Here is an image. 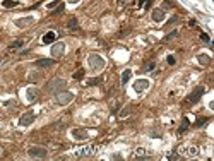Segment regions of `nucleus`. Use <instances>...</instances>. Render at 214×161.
I'll return each instance as SVG.
<instances>
[{
    "instance_id": "nucleus-1",
    "label": "nucleus",
    "mask_w": 214,
    "mask_h": 161,
    "mask_svg": "<svg viewBox=\"0 0 214 161\" xmlns=\"http://www.w3.org/2000/svg\"><path fill=\"white\" fill-rule=\"evenodd\" d=\"M87 65H89V69L93 72H99V70H103L105 69V60L101 58V55H96V53H93V55L87 57Z\"/></svg>"
},
{
    "instance_id": "nucleus-2",
    "label": "nucleus",
    "mask_w": 214,
    "mask_h": 161,
    "mask_svg": "<svg viewBox=\"0 0 214 161\" xmlns=\"http://www.w3.org/2000/svg\"><path fill=\"white\" fill-rule=\"evenodd\" d=\"M67 86V82L64 79H53L51 82H48L46 84V91L48 93H51V94H57L58 91H64Z\"/></svg>"
},
{
    "instance_id": "nucleus-3",
    "label": "nucleus",
    "mask_w": 214,
    "mask_h": 161,
    "mask_svg": "<svg viewBox=\"0 0 214 161\" xmlns=\"http://www.w3.org/2000/svg\"><path fill=\"white\" fill-rule=\"evenodd\" d=\"M72 99H74V94L70 91H58L57 94H55V101H57L58 105H69Z\"/></svg>"
},
{
    "instance_id": "nucleus-4",
    "label": "nucleus",
    "mask_w": 214,
    "mask_h": 161,
    "mask_svg": "<svg viewBox=\"0 0 214 161\" xmlns=\"http://www.w3.org/2000/svg\"><path fill=\"white\" fill-rule=\"evenodd\" d=\"M96 149H98L96 146H84V147L75 151V156L77 158H89V156H93V154L96 153Z\"/></svg>"
},
{
    "instance_id": "nucleus-5",
    "label": "nucleus",
    "mask_w": 214,
    "mask_h": 161,
    "mask_svg": "<svg viewBox=\"0 0 214 161\" xmlns=\"http://www.w3.org/2000/svg\"><path fill=\"white\" fill-rule=\"evenodd\" d=\"M204 91H206V89L202 88V86L195 88L194 91H192V93H190V96L187 98V103H189V105H194V103H197L199 99H200V96L204 94Z\"/></svg>"
},
{
    "instance_id": "nucleus-6",
    "label": "nucleus",
    "mask_w": 214,
    "mask_h": 161,
    "mask_svg": "<svg viewBox=\"0 0 214 161\" xmlns=\"http://www.w3.org/2000/svg\"><path fill=\"white\" fill-rule=\"evenodd\" d=\"M29 156L31 158H40V160H45L46 156H48V151L45 149V147H36V146H33V147H29Z\"/></svg>"
},
{
    "instance_id": "nucleus-7",
    "label": "nucleus",
    "mask_w": 214,
    "mask_h": 161,
    "mask_svg": "<svg viewBox=\"0 0 214 161\" xmlns=\"http://www.w3.org/2000/svg\"><path fill=\"white\" fill-rule=\"evenodd\" d=\"M34 120V113L33 112H26L21 115V118H19V125H22V127H27V125H31Z\"/></svg>"
},
{
    "instance_id": "nucleus-8",
    "label": "nucleus",
    "mask_w": 214,
    "mask_h": 161,
    "mask_svg": "<svg viewBox=\"0 0 214 161\" xmlns=\"http://www.w3.org/2000/svg\"><path fill=\"white\" fill-rule=\"evenodd\" d=\"M64 53H65V45H64L62 41H58V43H55V45L51 46V55L53 57L58 58V57H62Z\"/></svg>"
},
{
    "instance_id": "nucleus-9",
    "label": "nucleus",
    "mask_w": 214,
    "mask_h": 161,
    "mask_svg": "<svg viewBox=\"0 0 214 161\" xmlns=\"http://www.w3.org/2000/svg\"><path fill=\"white\" fill-rule=\"evenodd\" d=\"M149 88V80L147 79H137L134 82V89L137 91V93H142V91H146Z\"/></svg>"
},
{
    "instance_id": "nucleus-10",
    "label": "nucleus",
    "mask_w": 214,
    "mask_h": 161,
    "mask_svg": "<svg viewBox=\"0 0 214 161\" xmlns=\"http://www.w3.org/2000/svg\"><path fill=\"white\" fill-rule=\"evenodd\" d=\"M34 22V19L31 16L29 17H21V19H16L14 21V24L17 26V28H27V26H31Z\"/></svg>"
},
{
    "instance_id": "nucleus-11",
    "label": "nucleus",
    "mask_w": 214,
    "mask_h": 161,
    "mask_svg": "<svg viewBox=\"0 0 214 161\" xmlns=\"http://www.w3.org/2000/svg\"><path fill=\"white\" fill-rule=\"evenodd\" d=\"M51 65H55V60H51V58H41V60L34 62L36 69H46V67H51Z\"/></svg>"
},
{
    "instance_id": "nucleus-12",
    "label": "nucleus",
    "mask_w": 214,
    "mask_h": 161,
    "mask_svg": "<svg viewBox=\"0 0 214 161\" xmlns=\"http://www.w3.org/2000/svg\"><path fill=\"white\" fill-rule=\"evenodd\" d=\"M72 137H74L75 141H84V139H87V130L74 129V130H72Z\"/></svg>"
},
{
    "instance_id": "nucleus-13",
    "label": "nucleus",
    "mask_w": 214,
    "mask_h": 161,
    "mask_svg": "<svg viewBox=\"0 0 214 161\" xmlns=\"http://www.w3.org/2000/svg\"><path fill=\"white\" fill-rule=\"evenodd\" d=\"M153 21H156V22H161V21H165V12H163L161 9H156V10H153Z\"/></svg>"
},
{
    "instance_id": "nucleus-14",
    "label": "nucleus",
    "mask_w": 214,
    "mask_h": 161,
    "mask_svg": "<svg viewBox=\"0 0 214 161\" xmlns=\"http://www.w3.org/2000/svg\"><path fill=\"white\" fill-rule=\"evenodd\" d=\"M132 158H134V160H140V158H142V160H146V158H149V154L146 153V149L139 147V149H137L135 153L132 154Z\"/></svg>"
},
{
    "instance_id": "nucleus-15",
    "label": "nucleus",
    "mask_w": 214,
    "mask_h": 161,
    "mask_svg": "<svg viewBox=\"0 0 214 161\" xmlns=\"http://www.w3.org/2000/svg\"><path fill=\"white\" fill-rule=\"evenodd\" d=\"M55 38H57V34H55L53 31H48L45 36H43V43H45V45H50V43L55 41Z\"/></svg>"
},
{
    "instance_id": "nucleus-16",
    "label": "nucleus",
    "mask_w": 214,
    "mask_h": 161,
    "mask_svg": "<svg viewBox=\"0 0 214 161\" xmlns=\"http://www.w3.org/2000/svg\"><path fill=\"white\" fill-rule=\"evenodd\" d=\"M130 77H132V70H130V69H127V70H124V74H122V84H127Z\"/></svg>"
},
{
    "instance_id": "nucleus-17",
    "label": "nucleus",
    "mask_w": 214,
    "mask_h": 161,
    "mask_svg": "<svg viewBox=\"0 0 214 161\" xmlns=\"http://www.w3.org/2000/svg\"><path fill=\"white\" fill-rule=\"evenodd\" d=\"M36 96H38V91H36L34 88L27 89V101H34V99H36Z\"/></svg>"
},
{
    "instance_id": "nucleus-18",
    "label": "nucleus",
    "mask_w": 214,
    "mask_h": 161,
    "mask_svg": "<svg viewBox=\"0 0 214 161\" xmlns=\"http://www.w3.org/2000/svg\"><path fill=\"white\" fill-rule=\"evenodd\" d=\"M187 129H189V118H183V122H181V125H180V129H178V134H183Z\"/></svg>"
},
{
    "instance_id": "nucleus-19",
    "label": "nucleus",
    "mask_w": 214,
    "mask_h": 161,
    "mask_svg": "<svg viewBox=\"0 0 214 161\" xmlns=\"http://www.w3.org/2000/svg\"><path fill=\"white\" fill-rule=\"evenodd\" d=\"M22 45H24V40H16L14 43H10V46H9V48H10V50H14V48H21Z\"/></svg>"
},
{
    "instance_id": "nucleus-20",
    "label": "nucleus",
    "mask_w": 214,
    "mask_h": 161,
    "mask_svg": "<svg viewBox=\"0 0 214 161\" xmlns=\"http://www.w3.org/2000/svg\"><path fill=\"white\" fill-rule=\"evenodd\" d=\"M2 5L4 7H16V5H19V2H16V0H4Z\"/></svg>"
},
{
    "instance_id": "nucleus-21",
    "label": "nucleus",
    "mask_w": 214,
    "mask_h": 161,
    "mask_svg": "<svg viewBox=\"0 0 214 161\" xmlns=\"http://www.w3.org/2000/svg\"><path fill=\"white\" fill-rule=\"evenodd\" d=\"M69 29H77V19H75V17H72V19H70V21H69Z\"/></svg>"
},
{
    "instance_id": "nucleus-22",
    "label": "nucleus",
    "mask_w": 214,
    "mask_h": 161,
    "mask_svg": "<svg viewBox=\"0 0 214 161\" xmlns=\"http://www.w3.org/2000/svg\"><path fill=\"white\" fill-rule=\"evenodd\" d=\"M154 62H149L147 65H144V69H142V70H144V72H151V70H153V69H154Z\"/></svg>"
},
{
    "instance_id": "nucleus-23",
    "label": "nucleus",
    "mask_w": 214,
    "mask_h": 161,
    "mask_svg": "<svg viewBox=\"0 0 214 161\" xmlns=\"http://www.w3.org/2000/svg\"><path fill=\"white\" fill-rule=\"evenodd\" d=\"M58 5H60V0H53L51 4H48V9H50V10H53V9L58 7Z\"/></svg>"
},
{
    "instance_id": "nucleus-24",
    "label": "nucleus",
    "mask_w": 214,
    "mask_h": 161,
    "mask_svg": "<svg viewBox=\"0 0 214 161\" xmlns=\"http://www.w3.org/2000/svg\"><path fill=\"white\" fill-rule=\"evenodd\" d=\"M99 82H101V77H94V79H91L87 84H89V86H96V84H99Z\"/></svg>"
},
{
    "instance_id": "nucleus-25",
    "label": "nucleus",
    "mask_w": 214,
    "mask_h": 161,
    "mask_svg": "<svg viewBox=\"0 0 214 161\" xmlns=\"http://www.w3.org/2000/svg\"><path fill=\"white\" fill-rule=\"evenodd\" d=\"M199 62H202L204 65L209 64V57H206V55H199Z\"/></svg>"
},
{
    "instance_id": "nucleus-26",
    "label": "nucleus",
    "mask_w": 214,
    "mask_h": 161,
    "mask_svg": "<svg viewBox=\"0 0 214 161\" xmlns=\"http://www.w3.org/2000/svg\"><path fill=\"white\" fill-rule=\"evenodd\" d=\"M64 4H60V5H58V7H55L53 9V14H60V12H64Z\"/></svg>"
},
{
    "instance_id": "nucleus-27",
    "label": "nucleus",
    "mask_w": 214,
    "mask_h": 161,
    "mask_svg": "<svg viewBox=\"0 0 214 161\" xmlns=\"http://www.w3.org/2000/svg\"><path fill=\"white\" fill-rule=\"evenodd\" d=\"M84 77V70L81 69V70H77V72L74 74V79H82Z\"/></svg>"
},
{
    "instance_id": "nucleus-28",
    "label": "nucleus",
    "mask_w": 214,
    "mask_h": 161,
    "mask_svg": "<svg viewBox=\"0 0 214 161\" xmlns=\"http://www.w3.org/2000/svg\"><path fill=\"white\" fill-rule=\"evenodd\" d=\"M200 38H202V40L206 41V43H209V41H211V38H209V36H207L206 33H202V34H200Z\"/></svg>"
},
{
    "instance_id": "nucleus-29",
    "label": "nucleus",
    "mask_w": 214,
    "mask_h": 161,
    "mask_svg": "<svg viewBox=\"0 0 214 161\" xmlns=\"http://www.w3.org/2000/svg\"><path fill=\"white\" fill-rule=\"evenodd\" d=\"M130 110H132V108H125V112H122V113H120V117H127V115L130 113Z\"/></svg>"
},
{
    "instance_id": "nucleus-30",
    "label": "nucleus",
    "mask_w": 214,
    "mask_h": 161,
    "mask_svg": "<svg viewBox=\"0 0 214 161\" xmlns=\"http://www.w3.org/2000/svg\"><path fill=\"white\" fill-rule=\"evenodd\" d=\"M204 122H207V118H199V120H197V127L204 125Z\"/></svg>"
},
{
    "instance_id": "nucleus-31",
    "label": "nucleus",
    "mask_w": 214,
    "mask_h": 161,
    "mask_svg": "<svg viewBox=\"0 0 214 161\" xmlns=\"http://www.w3.org/2000/svg\"><path fill=\"white\" fill-rule=\"evenodd\" d=\"M127 2H129V0H118V7L122 9V7L125 5V4H127Z\"/></svg>"
},
{
    "instance_id": "nucleus-32",
    "label": "nucleus",
    "mask_w": 214,
    "mask_h": 161,
    "mask_svg": "<svg viewBox=\"0 0 214 161\" xmlns=\"http://www.w3.org/2000/svg\"><path fill=\"white\" fill-rule=\"evenodd\" d=\"M168 160H180V156L178 154H171V156H168Z\"/></svg>"
},
{
    "instance_id": "nucleus-33",
    "label": "nucleus",
    "mask_w": 214,
    "mask_h": 161,
    "mask_svg": "<svg viewBox=\"0 0 214 161\" xmlns=\"http://www.w3.org/2000/svg\"><path fill=\"white\" fill-rule=\"evenodd\" d=\"M168 64H175V58H173V57H168Z\"/></svg>"
},
{
    "instance_id": "nucleus-34",
    "label": "nucleus",
    "mask_w": 214,
    "mask_h": 161,
    "mask_svg": "<svg viewBox=\"0 0 214 161\" xmlns=\"http://www.w3.org/2000/svg\"><path fill=\"white\" fill-rule=\"evenodd\" d=\"M69 2H70V4H77V2H79V0H69Z\"/></svg>"
}]
</instances>
